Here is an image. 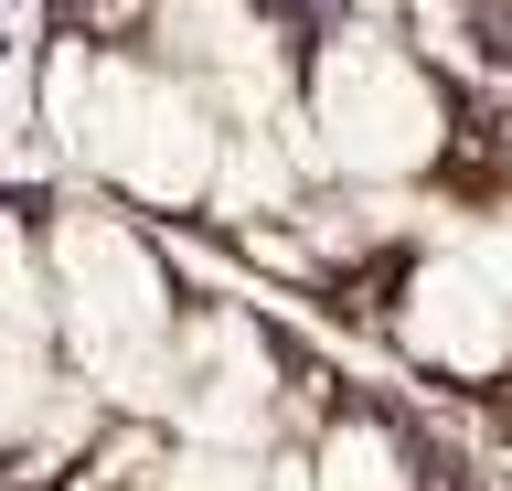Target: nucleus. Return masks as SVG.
Instances as JSON below:
<instances>
[{
    "instance_id": "nucleus-1",
    "label": "nucleus",
    "mask_w": 512,
    "mask_h": 491,
    "mask_svg": "<svg viewBox=\"0 0 512 491\" xmlns=\"http://www.w3.org/2000/svg\"><path fill=\"white\" fill-rule=\"evenodd\" d=\"M32 257H43V299H54L64 363L96 385V406H107V417H160L171 331H182V278L160 257V235L139 225L118 193L86 182V193L43 203Z\"/></svg>"
},
{
    "instance_id": "nucleus-2",
    "label": "nucleus",
    "mask_w": 512,
    "mask_h": 491,
    "mask_svg": "<svg viewBox=\"0 0 512 491\" xmlns=\"http://www.w3.org/2000/svg\"><path fill=\"white\" fill-rule=\"evenodd\" d=\"M43 118H54L64 161L86 171L96 193H118L128 214H214L235 129H224V107L182 65H160L150 43H86V54H64Z\"/></svg>"
},
{
    "instance_id": "nucleus-3",
    "label": "nucleus",
    "mask_w": 512,
    "mask_h": 491,
    "mask_svg": "<svg viewBox=\"0 0 512 491\" xmlns=\"http://www.w3.org/2000/svg\"><path fill=\"white\" fill-rule=\"evenodd\" d=\"M288 129H299V161L331 171L342 193H416L459 150L438 65L374 11H342L310 33L299 86H288Z\"/></svg>"
},
{
    "instance_id": "nucleus-4",
    "label": "nucleus",
    "mask_w": 512,
    "mask_h": 491,
    "mask_svg": "<svg viewBox=\"0 0 512 491\" xmlns=\"http://www.w3.org/2000/svg\"><path fill=\"white\" fill-rule=\"evenodd\" d=\"M96 427H107V406L64 363L54 299H43V257H32L22 225H0V470L11 481H64Z\"/></svg>"
},
{
    "instance_id": "nucleus-5",
    "label": "nucleus",
    "mask_w": 512,
    "mask_h": 491,
    "mask_svg": "<svg viewBox=\"0 0 512 491\" xmlns=\"http://www.w3.org/2000/svg\"><path fill=\"white\" fill-rule=\"evenodd\" d=\"M288 353L278 331L214 299V310H192L182 299V331H171V385H160V427H182V438H214V449H278L288 438Z\"/></svg>"
},
{
    "instance_id": "nucleus-6",
    "label": "nucleus",
    "mask_w": 512,
    "mask_h": 491,
    "mask_svg": "<svg viewBox=\"0 0 512 491\" xmlns=\"http://www.w3.org/2000/svg\"><path fill=\"white\" fill-rule=\"evenodd\" d=\"M384 342L438 385H502L512 374V278L480 246H427L384 299Z\"/></svg>"
},
{
    "instance_id": "nucleus-7",
    "label": "nucleus",
    "mask_w": 512,
    "mask_h": 491,
    "mask_svg": "<svg viewBox=\"0 0 512 491\" xmlns=\"http://www.w3.org/2000/svg\"><path fill=\"white\" fill-rule=\"evenodd\" d=\"M64 491H267V449H214L160 417H107Z\"/></svg>"
},
{
    "instance_id": "nucleus-8",
    "label": "nucleus",
    "mask_w": 512,
    "mask_h": 491,
    "mask_svg": "<svg viewBox=\"0 0 512 491\" xmlns=\"http://www.w3.org/2000/svg\"><path fill=\"white\" fill-rule=\"evenodd\" d=\"M299 459H310V491H427V470H416V449H406V427H384L374 406L331 417Z\"/></svg>"
}]
</instances>
